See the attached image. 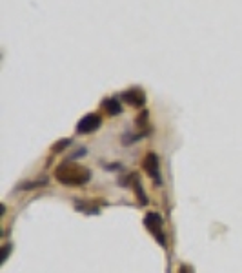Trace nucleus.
I'll use <instances>...</instances> for the list:
<instances>
[{
  "mask_svg": "<svg viewBox=\"0 0 242 273\" xmlns=\"http://www.w3.org/2000/svg\"><path fill=\"white\" fill-rule=\"evenodd\" d=\"M55 178L64 186H82L91 180V171L77 162H62L57 166Z\"/></svg>",
  "mask_w": 242,
  "mask_h": 273,
  "instance_id": "1",
  "label": "nucleus"
},
{
  "mask_svg": "<svg viewBox=\"0 0 242 273\" xmlns=\"http://www.w3.org/2000/svg\"><path fill=\"white\" fill-rule=\"evenodd\" d=\"M142 168H144V171L148 173V177L155 182L157 186L162 184V177H160V162H159V157H157L155 153H148L146 157L142 159Z\"/></svg>",
  "mask_w": 242,
  "mask_h": 273,
  "instance_id": "2",
  "label": "nucleus"
},
{
  "mask_svg": "<svg viewBox=\"0 0 242 273\" xmlns=\"http://www.w3.org/2000/svg\"><path fill=\"white\" fill-rule=\"evenodd\" d=\"M101 124H102L101 115L87 113V115H84L80 120H78L77 133H78V135H87V133H93V131H96V129L101 127Z\"/></svg>",
  "mask_w": 242,
  "mask_h": 273,
  "instance_id": "3",
  "label": "nucleus"
},
{
  "mask_svg": "<svg viewBox=\"0 0 242 273\" xmlns=\"http://www.w3.org/2000/svg\"><path fill=\"white\" fill-rule=\"evenodd\" d=\"M144 224H146V226L150 228V232L157 237V241H159L162 246H166L164 233H162V218H160V215H157V213H148L146 218H144Z\"/></svg>",
  "mask_w": 242,
  "mask_h": 273,
  "instance_id": "4",
  "label": "nucleus"
},
{
  "mask_svg": "<svg viewBox=\"0 0 242 273\" xmlns=\"http://www.w3.org/2000/svg\"><path fill=\"white\" fill-rule=\"evenodd\" d=\"M122 99L128 102L133 108H142L146 104V93L140 89V87H131V89H126L122 93Z\"/></svg>",
  "mask_w": 242,
  "mask_h": 273,
  "instance_id": "5",
  "label": "nucleus"
},
{
  "mask_svg": "<svg viewBox=\"0 0 242 273\" xmlns=\"http://www.w3.org/2000/svg\"><path fill=\"white\" fill-rule=\"evenodd\" d=\"M101 106H102V109H104L106 113L111 115V117L122 113V106H120V102L117 99H104L101 102Z\"/></svg>",
  "mask_w": 242,
  "mask_h": 273,
  "instance_id": "6",
  "label": "nucleus"
},
{
  "mask_svg": "<svg viewBox=\"0 0 242 273\" xmlns=\"http://www.w3.org/2000/svg\"><path fill=\"white\" fill-rule=\"evenodd\" d=\"M133 188H135V191H137V195H138V200H140V204H148V195H144V193H142L140 180H138L137 175H135V184H133Z\"/></svg>",
  "mask_w": 242,
  "mask_h": 273,
  "instance_id": "7",
  "label": "nucleus"
},
{
  "mask_svg": "<svg viewBox=\"0 0 242 273\" xmlns=\"http://www.w3.org/2000/svg\"><path fill=\"white\" fill-rule=\"evenodd\" d=\"M66 146H69V139H64V141H59L57 144H53L51 151H53V153H57V151H62V150L66 148Z\"/></svg>",
  "mask_w": 242,
  "mask_h": 273,
  "instance_id": "8",
  "label": "nucleus"
},
{
  "mask_svg": "<svg viewBox=\"0 0 242 273\" xmlns=\"http://www.w3.org/2000/svg\"><path fill=\"white\" fill-rule=\"evenodd\" d=\"M144 122H148V111H142V113L138 115V118H137L138 126H144Z\"/></svg>",
  "mask_w": 242,
  "mask_h": 273,
  "instance_id": "9",
  "label": "nucleus"
},
{
  "mask_svg": "<svg viewBox=\"0 0 242 273\" xmlns=\"http://www.w3.org/2000/svg\"><path fill=\"white\" fill-rule=\"evenodd\" d=\"M8 253H10V244L4 246V253H2V260H6V257H8Z\"/></svg>",
  "mask_w": 242,
  "mask_h": 273,
  "instance_id": "10",
  "label": "nucleus"
},
{
  "mask_svg": "<svg viewBox=\"0 0 242 273\" xmlns=\"http://www.w3.org/2000/svg\"><path fill=\"white\" fill-rule=\"evenodd\" d=\"M180 273H187V268H186V266H180Z\"/></svg>",
  "mask_w": 242,
  "mask_h": 273,
  "instance_id": "11",
  "label": "nucleus"
}]
</instances>
